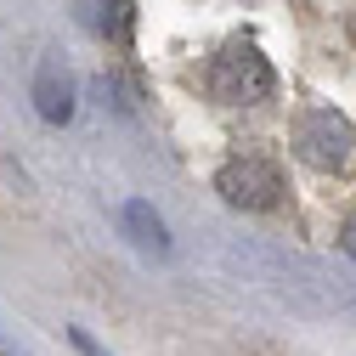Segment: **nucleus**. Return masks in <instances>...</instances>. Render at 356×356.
<instances>
[{"label":"nucleus","instance_id":"1","mask_svg":"<svg viewBox=\"0 0 356 356\" xmlns=\"http://www.w3.org/2000/svg\"><path fill=\"white\" fill-rule=\"evenodd\" d=\"M215 193L227 198L232 209L266 215V209L283 204L289 181H283V164H277L272 153H238V159H227V164L215 170Z\"/></svg>","mask_w":356,"mask_h":356},{"label":"nucleus","instance_id":"2","mask_svg":"<svg viewBox=\"0 0 356 356\" xmlns=\"http://www.w3.org/2000/svg\"><path fill=\"white\" fill-rule=\"evenodd\" d=\"M209 85H215V97H220V102H232V108H254V102H272L277 74H272V63L260 57L254 40H232V46L215 57Z\"/></svg>","mask_w":356,"mask_h":356},{"label":"nucleus","instance_id":"3","mask_svg":"<svg viewBox=\"0 0 356 356\" xmlns=\"http://www.w3.org/2000/svg\"><path fill=\"white\" fill-rule=\"evenodd\" d=\"M294 153L311 170H345L356 159V124L334 108H300L294 119Z\"/></svg>","mask_w":356,"mask_h":356},{"label":"nucleus","instance_id":"4","mask_svg":"<svg viewBox=\"0 0 356 356\" xmlns=\"http://www.w3.org/2000/svg\"><path fill=\"white\" fill-rule=\"evenodd\" d=\"M34 108H40V119L46 124H68L74 119V79H68V68L63 63H40V74H34Z\"/></svg>","mask_w":356,"mask_h":356},{"label":"nucleus","instance_id":"5","mask_svg":"<svg viewBox=\"0 0 356 356\" xmlns=\"http://www.w3.org/2000/svg\"><path fill=\"white\" fill-rule=\"evenodd\" d=\"M119 220H124V232L136 238L147 254H170V232H164V220H159L142 198H124V204H119Z\"/></svg>","mask_w":356,"mask_h":356},{"label":"nucleus","instance_id":"6","mask_svg":"<svg viewBox=\"0 0 356 356\" xmlns=\"http://www.w3.org/2000/svg\"><path fill=\"white\" fill-rule=\"evenodd\" d=\"M339 249H345V254H350V260H356V215H350V220H345V232H339Z\"/></svg>","mask_w":356,"mask_h":356}]
</instances>
